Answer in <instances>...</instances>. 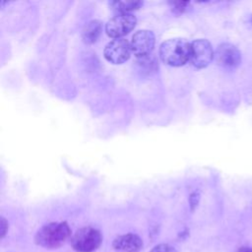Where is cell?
I'll list each match as a JSON object with an SVG mask.
<instances>
[{
	"label": "cell",
	"mask_w": 252,
	"mask_h": 252,
	"mask_svg": "<svg viewBox=\"0 0 252 252\" xmlns=\"http://www.w3.org/2000/svg\"><path fill=\"white\" fill-rule=\"evenodd\" d=\"M71 236V228L66 221L49 222L41 226L34 235L36 245L46 249H56Z\"/></svg>",
	"instance_id": "1"
},
{
	"label": "cell",
	"mask_w": 252,
	"mask_h": 252,
	"mask_svg": "<svg viewBox=\"0 0 252 252\" xmlns=\"http://www.w3.org/2000/svg\"><path fill=\"white\" fill-rule=\"evenodd\" d=\"M191 43L182 38L168 39L159 47V57L167 65L178 67L190 60Z\"/></svg>",
	"instance_id": "2"
},
{
	"label": "cell",
	"mask_w": 252,
	"mask_h": 252,
	"mask_svg": "<svg viewBox=\"0 0 252 252\" xmlns=\"http://www.w3.org/2000/svg\"><path fill=\"white\" fill-rule=\"evenodd\" d=\"M102 242L100 231L92 226L78 229L71 237V245L77 252H94Z\"/></svg>",
	"instance_id": "3"
},
{
	"label": "cell",
	"mask_w": 252,
	"mask_h": 252,
	"mask_svg": "<svg viewBox=\"0 0 252 252\" xmlns=\"http://www.w3.org/2000/svg\"><path fill=\"white\" fill-rule=\"evenodd\" d=\"M137 19L132 14H119L111 18L105 25V32L108 36L120 38L129 33L136 26Z\"/></svg>",
	"instance_id": "4"
},
{
	"label": "cell",
	"mask_w": 252,
	"mask_h": 252,
	"mask_svg": "<svg viewBox=\"0 0 252 252\" xmlns=\"http://www.w3.org/2000/svg\"><path fill=\"white\" fill-rule=\"evenodd\" d=\"M215 52L207 39H196L191 42L190 62L196 68H205L214 59Z\"/></svg>",
	"instance_id": "5"
},
{
	"label": "cell",
	"mask_w": 252,
	"mask_h": 252,
	"mask_svg": "<svg viewBox=\"0 0 252 252\" xmlns=\"http://www.w3.org/2000/svg\"><path fill=\"white\" fill-rule=\"evenodd\" d=\"M214 58L218 65L226 69L236 68L241 63V53L239 49L228 42L221 43L218 46Z\"/></svg>",
	"instance_id": "6"
},
{
	"label": "cell",
	"mask_w": 252,
	"mask_h": 252,
	"mask_svg": "<svg viewBox=\"0 0 252 252\" xmlns=\"http://www.w3.org/2000/svg\"><path fill=\"white\" fill-rule=\"evenodd\" d=\"M131 51V45L126 39L116 38L105 46L103 54L110 63L121 64L129 59Z\"/></svg>",
	"instance_id": "7"
},
{
	"label": "cell",
	"mask_w": 252,
	"mask_h": 252,
	"mask_svg": "<svg viewBox=\"0 0 252 252\" xmlns=\"http://www.w3.org/2000/svg\"><path fill=\"white\" fill-rule=\"evenodd\" d=\"M131 50L139 58L148 56L155 46V35L151 31H139L133 36L131 40Z\"/></svg>",
	"instance_id": "8"
},
{
	"label": "cell",
	"mask_w": 252,
	"mask_h": 252,
	"mask_svg": "<svg viewBox=\"0 0 252 252\" xmlns=\"http://www.w3.org/2000/svg\"><path fill=\"white\" fill-rule=\"evenodd\" d=\"M112 247L120 252H139L143 248V240L135 233H126L114 238Z\"/></svg>",
	"instance_id": "9"
},
{
	"label": "cell",
	"mask_w": 252,
	"mask_h": 252,
	"mask_svg": "<svg viewBox=\"0 0 252 252\" xmlns=\"http://www.w3.org/2000/svg\"><path fill=\"white\" fill-rule=\"evenodd\" d=\"M102 32V24L98 20H93L89 22L82 31V39L87 44L95 42L100 36Z\"/></svg>",
	"instance_id": "10"
},
{
	"label": "cell",
	"mask_w": 252,
	"mask_h": 252,
	"mask_svg": "<svg viewBox=\"0 0 252 252\" xmlns=\"http://www.w3.org/2000/svg\"><path fill=\"white\" fill-rule=\"evenodd\" d=\"M111 9L119 14H130L131 11L139 9L143 3L141 1H113L109 3Z\"/></svg>",
	"instance_id": "11"
},
{
	"label": "cell",
	"mask_w": 252,
	"mask_h": 252,
	"mask_svg": "<svg viewBox=\"0 0 252 252\" xmlns=\"http://www.w3.org/2000/svg\"><path fill=\"white\" fill-rule=\"evenodd\" d=\"M158 62L156 61V58L153 57V56H145V57H142L140 58L139 60V65L141 67H146V70L149 72V71H155L158 67Z\"/></svg>",
	"instance_id": "12"
},
{
	"label": "cell",
	"mask_w": 252,
	"mask_h": 252,
	"mask_svg": "<svg viewBox=\"0 0 252 252\" xmlns=\"http://www.w3.org/2000/svg\"><path fill=\"white\" fill-rule=\"evenodd\" d=\"M150 252H177L176 249L171 246L170 244H166V243H161V244H158L156 245Z\"/></svg>",
	"instance_id": "13"
},
{
	"label": "cell",
	"mask_w": 252,
	"mask_h": 252,
	"mask_svg": "<svg viewBox=\"0 0 252 252\" xmlns=\"http://www.w3.org/2000/svg\"><path fill=\"white\" fill-rule=\"evenodd\" d=\"M171 4V8H172V11L174 12H183L185 9H186V6L189 5L188 2H180V1H176V2H170Z\"/></svg>",
	"instance_id": "14"
},
{
	"label": "cell",
	"mask_w": 252,
	"mask_h": 252,
	"mask_svg": "<svg viewBox=\"0 0 252 252\" xmlns=\"http://www.w3.org/2000/svg\"><path fill=\"white\" fill-rule=\"evenodd\" d=\"M8 227H9L8 221L3 217H1L0 218V235H1V238H4V236L6 235V233L8 231Z\"/></svg>",
	"instance_id": "15"
},
{
	"label": "cell",
	"mask_w": 252,
	"mask_h": 252,
	"mask_svg": "<svg viewBox=\"0 0 252 252\" xmlns=\"http://www.w3.org/2000/svg\"><path fill=\"white\" fill-rule=\"evenodd\" d=\"M237 252H252V248L250 247H246V246H243V247H240L238 249Z\"/></svg>",
	"instance_id": "16"
}]
</instances>
